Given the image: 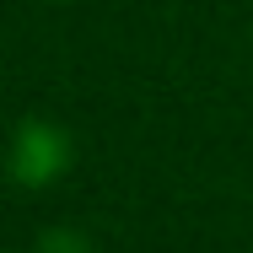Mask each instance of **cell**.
<instances>
[{
  "mask_svg": "<svg viewBox=\"0 0 253 253\" xmlns=\"http://www.w3.org/2000/svg\"><path fill=\"white\" fill-rule=\"evenodd\" d=\"M70 162V146H65V135L49 129V124H22V140H16V178L22 183H49L54 172Z\"/></svg>",
  "mask_w": 253,
  "mask_h": 253,
  "instance_id": "cell-1",
  "label": "cell"
}]
</instances>
